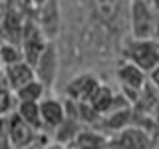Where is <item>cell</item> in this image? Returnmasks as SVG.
<instances>
[{
    "label": "cell",
    "instance_id": "cell-1",
    "mask_svg": "<svg viewBox=\"0 0 159 149\" xmlns=\"http://www.w3.org/2000/svg\"><path fill=\"white\" fill-rule=\"evenodd\" d=\"M159 14L147 0H131L129 2V26L133 38H155V28Z\"/></svg>",
    "mask_w": 159,
    "mask_h": 149
},
{
    "label": "cell",
    "instance_id": "cell-2",
    "mask_svg": "<svg viewBox=\"0 0 159 149\" xmlns=\"http://www.w3.org/2000/svg\"><path fill=\"white\" fill-rule=\"evenodd\" d=\"M123 60L137 64L141 70L149 72L159 64V42L155 38H133L123 48Z\"/></svg>",
    "mask_w": 159,
    "mask_h": 149
},
{
    "label": "cell",
    "instance_id": "cell-3",
    "mask_svg": "<svg viewBox=\"0 0 159 149\" xmlns=\"http://www.w3.org/2000/svg\"><path fill=\"white\" fill-rule=\"evenodd\" d=\"M4 127H6V135H8L14 149L26 147L40 133L30 125V123L24 121V119L18 115V111H12V113H8V115H4Z\"/></svg>",
    "mask_w": 159,
    "mask_h": 149
},
{
    "label": "cell",
    "instance_id": "cell-4",
    "mask_svg": "<svg viewBox=\"0 0 159 149\" xmlns=\"http://www.w3.org/2000/svg\"><path fill=\"white\" fill-rule=\"evenodd\" d=\"M58 48L56 44L50 40L46 44V48L42 50L40 58L36 60L34 64V70H36V78L44 84L46 88H52L54 82H56V76H58Z\"/></svg>",
    "mask_w": 159,
    "mask_h": 149
},
{
    "label": "cell",
    "instance_id": "cell-5",
    "mask_svg": "<svg viewBox=\"0 0 159 149\" xmlns=\"http://www.w3.org/2000/svg\"><path fill=\"white\" fill-rule=\"evenodd\" d=\"M36 24L48 40H54L58 36L60 28H62V10H60L58 0H46L44 4H40Z\"/></svg>",
    "mask_w": 159,
    "mask_h": 149
},
{
    "label": "cell",
    "instance_id": "cell-6",
    "mask_svg": "<svg viewBox=\"0 0 159 149\" xmlns=\"http://www.w3.org/2000/svg\"><path fill=\"white\" fill-rule=\"evenodd\" d=\"M99 86L102 84L93 74H80L74 79H70L66 88V96L70 99H76V102H89Z\"/></svg>",
    "mask_w": 159,
    "mask_h": 149
},
{
    "label": "cell",
    "instance_id": "cell-7",
    "mask_svg": "<svg viewBox=\"0 0 159 149\" xmlns=\"http://www.w3.org/2000/svg\"><path fill=\"white\" fill-rule=\"evenodd\" d=\"M32 79H36V70L26 60H20V62L4 66V82H6V86L12 92H16L18 88H22L24 84L32 82Z\"/></svg>",
    "mask_w": 159,
    "mask_h": 149
},
{
    "label": "cell",
    "instance_id": "cell-8",
    "mask_svg": "<svg viewBox=\"0 0 159 149\" xmlns=\"http://www.w3.org/2000/svg\"><path fill=\"white\" fill-rule=\"evenodd\" d=\"M40 115H42L44 129H56L64 119L68 117L66 103L56 97H44L40 99Z\"/></svg>",
    "mask_w": 159,
    "mask_h": 149
},
{
    "label": "cell",
    "instance_id": "cell-9",
    "mask_svg": "<svg viewBox=\"0 0 159 149\" xmlns=\"http://www.w3.org/2000/svg\"><path fill=\"white\" fill-rule=\"evenodd\" d=\"M117 79L121 84V88H131V89H139L143 92L147 84V72L141 70L137 64L123 60V64L117 68Z\"/></svg>",
    "mask_w": 159,
    "mask_h": 149
},
{
    "label": "cell",
    "instance_id": "cell-10",
    "mask_svg": "<svg viewBox=\"0 0 159 149\" xmlns=\"http://www.w3.org/2000/svg\"><path fill=\"white\" fill-rule=\"evenodd\" d=\"M116 141L119 149H147L149 145L147 133L139 127H123Z\"/></svg>",
    "mask_w": 159,
    "mask_h": 149
},
{
    "label": "cell",
    "instance_id": "cell-11",
    "mask_svg": "<svg viewBox=\"0 0 159 149\" xmlns=\"http://www.w3.org/2000/svg\"><path fill=\"white\" fill-rule=\"evenodd\" d=\"M82 125L84 123L80 121L78 117L68 115L56 129H54V139H56L58 143H62V145H66V147H72L74 141H76V137L80 135V131L84 129Z\"/></svg>",
    "mask_w": 159,
    "mask_h": 149
},
{
    "label": "cell",
    "instance_id": "cell-12",
    "mask_svg": "<svg viewBox=\"0 0 159 149\" xmlns=\"http://www.w3.org/2000/svg\"><path fill=\"white\" fill-rule=\"evenodd\" d=\"M89 6L102 22L113 24L121 12V0H89Z\"/></svg>",
    "mask_w": 159,
    "mask_h": 149
},
{
    "label": "cell",
    "instance_id": "cell-13",
    "mask_svg": "<svg viewBox=\"0 0 159 149\" xmlns=\"http://www.w3.org/2000/svg\"><path fill=\"white\" fill-rule=\"evenodd\" d=\"M89 103H92L93 107L98 109L99 113H111L113 109H116V103H117V96L111 92V88L107 86H99L96 89V93L92 96V99H89Z\"/></svg>",
    "mask_w": 159,
    "mask_h": 149
},
{
    "label": "cell",
    "instance_id": "cell-14",
    "mask_svg": "<svg viewBox=\"0 0 159 149\" xmlns=\"http://www.w3.org/2000/svg\"><path fill=\"white\" fill-rule=\"evenodd\" d=\"M18 115L24 119L26 123H30L36 131H42V115H40V102H18L16 106Z\"/></svg>",
    "mask_w": 159,
    "mask_h": 149
},
{
    "label": "cell",
    "instance_id": "cell-15",
    "mask_svg": "<svg viewBox=\"0 0 159 149\" xmlns=\"http://www.w3.org/2000/svg\"><path fill=\"white\" fill-rule=\"evenodd\" d=\"M46 89L48 88L36 78V79H32V82L24 84L22 88H18L14 93H16V99H18V102H40V99H44Z\"/></svg>",
    "mask_w": 159,
    "mask_h": 149
},
{
    "label": "cell",
    "instance_id": "cell-16",
    "mask_svg": "<svg viewBox=\"0 0 159 149\" xmlns=\"http://www.w3.org/2000/svg\"><path fill=\"white\" fill-rule=\"evenodd\" d=\"M72 147L78 149H106V137L92 129H82Z\"/></svg>",
    "mask_w": 159,
    "mask_h": 149
},
{
    "label": "cell",
    "instance_id": "cell-17",
    "mask_svg": "<svg viewBox=\"0 0 159 149\" xmlns=\"http://www.w3.org/2000/svg\"><path fill=\"white\" fill-rule=\"evenodd\" d=\"M16 106H18L16 93H14L6 84H0V117L16 111Z\"/></svg>",
    "mask_w": 159,
    "mask_h": 149
},
{
    "label": "cell",
    "instance_id": "cell-18",
    "mask_svg": "<svg viewBox=\"0 0 159 149\" xmlns=\"http://www.w3.org/2000/svg\"><path fill=\"white\" fill-rule=\"evenodd\" d=\"M20 60H24L22 48H18L14 42H4V44H0V62H2V66H8V64L20 62Z\"/></svg>",
    "mask_w": 159,
    "mask_h": 149
},
{
    "label": "cell",
    "instance_id": "cell-19",
    "mask_svg": "<svg viewBox=\"0 0 159 149\" xmlns=\"http://www.w3.org/2000/svg\"><path fill=\"white\" fill-rule=\"evenodd\" d=\"M147 79H149V84H151L153 88H157V89H159V64H157L155 68H151V70L147 72Z\"/></svg>",
    "mask_w": 159,
    "mask_h": 149
},
{
    "label": "cell",
    "instance_id": "cell-20",
    "mask_svg": "<svg viewBox=\"0 0 159 149\" xmlns=\"http://www.w3.org/2000/svg\"><path fill=\"white\" fill-rule=\"evenodd\" d=\"M22 149H46V143L42 141V135H40V133H38V137L34 139L32 143H28L26 147H22Z\"/></svg>",
    "mask_w": 159,
    "mask_h": 149
},
{
    "label": "cell",
    "instance_id": "cell-21",
    "mask_svg": "<svg viewBox=\"0 0 159 149\" xmlns=\"http://www.w3.org/2000/svg\"><path fill=\"white\" fill-rule=\"evenodd\" d=\"M149 2H151V6L155 8V12L159 14V0H149Z\"/></svg>",
    "mask_w": 159,
    "mask_h": 149
},
{
    "label": "cell",
    "instance_id": "cell-22",
    "mask_svg": "<svg viewBox=\"0 0 159 149\" xmlns=\"http://www.w3.org/2000/svg\"><path fill=\"white\" fill-rule=\"evenodd\" d=\"M44 2H46V0H30V4H32V6H40V4H44Z\"/></svg>",
    "mask_w": 159,
    "mask_h": 149
},
{
    "label": "cell",
    "instance_id": "cell-23",
    "mask_svg": "<svg viewBox=\"0 0 159 149\" xmlns=\"http://www.w3.org/2000/svg\"><path fill=\"white\" fill-rule=\"evenodd\" d=\"M155 40L159 42V22H157V28H155Z\"/></svg>",
    "mask_w": 159,
    "mask_h": 149
},
{
    "label": "cell",
    "instance_id": "cell-24",
    "mask_svg": "<svg viewBox=\"0 0 159 149\" xmlns=\"http://www.w3.org/2000/svg\"><path fill=\"white\" fill-rule=\"evenodd\" d=\"M2 76H4V70H2V68H0V78H2Z\"/></svg>",
    "mask_w": 159,
    "mask_h": 149
},
{
    "label": "cell",
    "instance_id": "cell-25",
    "mask_svg": "<svg viewBox=\"0 0 159 149\" xmlns=\"http://www.w3.org/2000/svg\"><path fill=\"white\" fill-rule=\"evenodd\" d=\"M66 149H78V147H66Z\"/></svg>",
    "mask_w": 159,
    "mask_h": 149
}]
</instances>
